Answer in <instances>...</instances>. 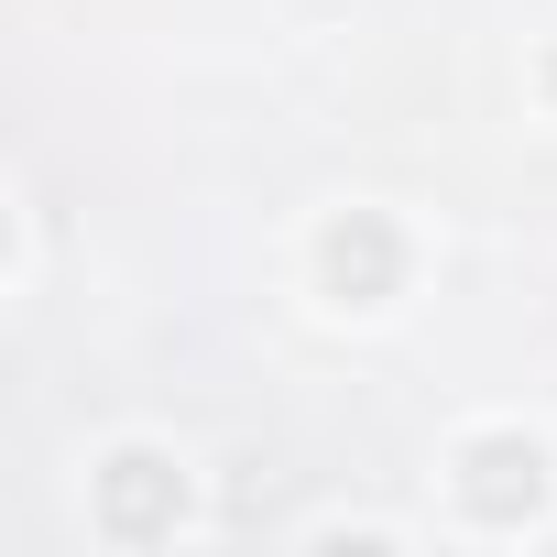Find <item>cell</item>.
<instances>
[{
  "mask_svg": "<svg viewBox=\"0 0 557 557\" xmlns=\"http://www.w3.org/2000/svg\"><path fill=\"white\" fill-rule=\"evenodd\" d=\"M307 285L329 318H394L416 285V230L394 208H329L307 240Z\"/></svg>",
  "mask_w": 557,
  "mask_h": 557,
  "instance_id": "cell-1",
  "label": "cell"
},
{
  "mask_svg": "<svg viewBox=\"0 0 557 557\" xmlns=\"http://www.w3.org/2000/svg\"><path fill=\"white\" fill-rule=\"evenodd\" d=\"M448 503L470 535H524L557 513V448L524 437V426H470L448 448Z\"/></svg>",
  "mask_w": 557,
  "mask_h": 557,
  "instance_id": "cell-2",
  "label": "cell"
},
{
  "mask_svg": "<svg viewBox=\"0 0 557 557\" xmlns=\"http://www.w3.org/2000/svg\"><path fill=\"white\" fill-rule=\"evenodd\" d=\"M186 459L175 448H153V437H121V448H99V470H88V535L99 546H121V557H143V546H164L175 524H186Z\"/></svg>",
  "mask_w": 557,
  "mask_h": 557,
  "instance_id": "cell-3",
  "label": "cell"
}]
</instances>
